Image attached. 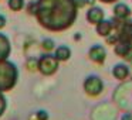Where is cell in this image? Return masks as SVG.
Listing matches in <instances>:
<instances>
[{
	"label": "cell",
	"mask_w": 132,
	"mask_h": 120,
	"mask_svg": "<svg viewBox=\"0 0 132 120\" xmlns=\"http://www.w3.org/2000/svg\"><path fill=\"white\" fill-rule=\"evenodd\" d=\"M75 40H81V34H80V33H77V34H75Z\"/></svg>",
	"instance_id": "25"
},
{
	"label": "cell",
	"mask_w": 132,
	"mask_h": 120,
	"mask_svg": "<svg viewBox=\"0 0 132 120\" xmlns=\"http://www.w3.org/2000/svg\"><path fill=\"white\" fill-rule=\"evenodd\" d=\"M7 6L12 12H20L26 7V2L24 0H9L7 2Z\"/></svg>",
	"instance_id": "12"
},
{
	"label": "cell",
	"mask_w": 132,
	"mask_h": 120,
	"mask_svg": "<svg viewBox=\"0 0 132 120\" xmlns=\"http://www.w3.org/2000/svg\"><path fill=\"white\" fill-rule=\"evenodd\" d=\"M10 54H12V43H10V38L6 34L0 33V61L9 59Z\"/></svg>",
	"instance_id": "6"
},
{
	"label": "cell",
	"mask_w": 132,
	"mask_h": 120,
	"mask_svg": "<svg viewBox=\"0 0 132 120\" xmlns=\"http://www.w3.org/2000/svg\"><path fill=\"white\" fill-rule=\"evenodd\" d=\"M121 120H132V114L131 113H123Z\"/></svg>",
	"instance_id": "21"
},
{
	"label": "cell",
	"mask_w": 132,
	"mask_h": 120,
	"mask_svg": "<svg viewBox=\"0 0 132 120\" xmlns=\"http://www.w3.org/2000/svg\"><path fill=\"white\" fill-rule=\"evenodd\" d=\"M87 2V4H89V6H94V3H95V0H85Z\"/></svg>",
	"instance_id": "24"
},
{
	"label": "cell",
	"mask_w": 132,
	"mask_h": 120,
	"mask_svg": "<svg viewBox=\"0 0 132 120\" xmlns=\"http://www.w3.org/2000/svg\"><path fill=\"white\" fill-rule=\"evenodd\" d=\"M36 2H30L29 3V6H27V13L29 14H31V16H34L36 14Z\"/></svg>",
	"instance_id": "19"
},
{
	"label": "cell",
	"mask_w": 132,
	"mask_h": 120,
	"mask_svg": "<svg viewBox=\"0 0 132 120\" xmlns=\"http://www.w3.org/2000/svg\"><path fill=\"white\" fill-rule=\"evenodd\" d=\"M36 6L37 23L48 31L68 30L77 20V0H37Z\"/></svg>",
	"instance_id": "1"
},
{
	"label": "cell",
	"mask_w": 132,
	"mask_h": 120,
	"mask_svg": "<svg viewBox=\"0 0 132 120\" xmlns=\"http://www.w3.org/2000/svg\"><path fill=\"white\" fill-rule=\"evenodd\" d=\"M41 48H43L46 52L53 51V49L55 48V43H54V40H51V38H44V40L41 41Z\"/></svg>",
	"instance_id": "15"
},
{
	"label": "cell",
	"mask_w": 132,
	"mask_h": 120,
	"mask_svg": "<svg viewBox=\"0 0 132 120\" xmlns=\"http://www.w3.org/2000/svg\"><path fill=\"white\" fill-rule=\"evenodd\" d=\"M48 112L47 110H43V109H40V110L36 112V119L37 120H48Z\"/></svg>",
	"instance_id": "17"
},
{
	"label": "cell",
	"mask_w": 132,
	"mask_h": 120,
	"mask_svg": "<svg viewBox=\"0 0 132 120\" xmlns=\"http://www.w3.org/2000/svg\"><path fill=\"white\" fill-rule=\"evenodd\" d=\"M131 49L132 48L129 45H126V44H123V43H119V41L115 44V54L119 55V57H122V58L125 57V55L131 51Z\"/></svg>",
	"instance_id": "13"
},
{
	"label": "cell",
	"mask_w": 132,
	"mask_h": 120,
	"mask_svg": "<svg viewBox=\"0 0 132 120\" xmlns=\"http://www.w3.org/2000/svg\"><path fill=\"white\" fill-rule=\"evenodd\" d=\"M58 66H60V61L55 58L54 54H43L38 58V68L37 71L40 72L44 76H51L55 72L58 71Z\"/></svg>",
	"instance_id": "3"
},
{
	"label": "cell",
	"mask_w": 132,
	"mask_h": 120,
	"mask_svg": "<svg viewBox=\"0 0 132 120\" xmlns=\"http://www.w3.org/2000/svg\"><path fill=\"white\" fill-rule=\"evenodd\" d=\"M123 59H125V61H129V62H132V49L125 55V57H123Z\"/></svg>",
	"instance_id": "22"
},
{
	"label": "cell",
	"mask_w": 132,
	"mask_h": 120,
	"mask_svg": "<svg viewBox=\"0 0 132 120\" xmlns=\"http://www.w3.org/2000/svg\"><path fill=\"white\" fill-rule=\"evenodd\" d=\"M106 38V43L109 44V45H115V44L118 43V35L117 34H109L108 37H105Z\"/></svg>",
	"instance_id": "18"
},
{
	"label": "cell",
	"mask_w": 132,
	"mask_h": 120,
	"mask_svg": "<svg viewBox=\"0 0 132 120\" xmlns=\"http://www.w3.org/2000/svg\"><path fill=\"white\" fill-rule=\"evenodd\" d=\"M4 26H6V17L3 14H0V30L3 28Z\"/></svg>",
	"instance_id": "20"
},
{
	"label": "cell",
	"mask_w": 132,
	"mask_h": 120,
	"mask_svg": "<svg viewBox=\"0 0 132 120\" xmlns=\"http://www.w3.org/2000/svg\"><path fill=\"white\" fill-rule=\"evenodd\" d=\"M19 81V68L9 59L0 61V92H10Z\"/></svg>",
	"instance_id": "2"
},
{
	"label": "cell",
	"mask_w": 132,
	"mask_h": 120,
	"mask_svg": "<svg viewBox=\"0 0 132 120\" xmlns=\"http://www.w3.org/2000/svg\"><path fill=\"white\" fill-rule=\"evenodd\" d=\"M87 20H88V23L97 26L98 23H101L104 20V10L101 7L91 6L88 9V12H87Z\"/></svg>",
	"instance_id": "7"
},
{
	"label": "cell",
	"mask_w": 132,
	"mask_h": 120,
	"mask_svg": "<svg viewBox=\"0 0 132 120\" xmlns=\"http://www.w3.org/2000/svg\"><path fill=\"white\" fill-rule=\"evenodd\" d=\"M100 2H102V3H115L117 0H100Z\"/></svg>",
	"instance_id": "23"
},
{
	"label": "cell",
	"mask_w": 132,
	"mask_h": 120,
	"mask_svg": "<svg viewBox=\"0 0 132 120\" xmlns=\"http://www.w3.org/2000/svg\"><path fill=\"white\" fill-rule=\"evenodd\" d=\"M112 75H114L115 79L118 81H125L129 76V68L125 64H117V65L112 68Z\"/></svg>",
	"instance_id": "8"
},
{
	"label": "cell",
	"mask_w": 132,
	"mask_h": 120,
	"mask_svg": "<svg viewBox=\"0 0 132 120\" xmlns=\"http://www.w3.org/2000/svg\"><path fill=\"white\" fill-rule=\"evenodd\" d=\"M26 68H27V71H30V72H36L38 68V58L30 57L26 62Z\"/></svg>",
	"instance_id": "14"
},
{
	"label": "cell",
	"mask_w": 132,
	"mask_h": 120,
	"mask_svg": "<svg viewBox=\"0 0 132 120\" xmlns=\"http://www.w3.org/2000/svg\"><path fill=\"white\" fill-rule=\"evenodd\" d=\"M84 91L88 96H98L104 91V82L100 76L97 75H89L84 81Z\"/></svg>",
	"instance_id": "4"
},
{
	"label": "cell",
	"mask_w": 132,
	"mask_h": 120,
	"mask_svg": "<svg viewBox=\"0 0 132 120\" xmlns=\"http://www.w3.org/2000/svg\"><path fill=\"white\" fill-rule=\"evenodd\" d=\"M54 55L60 62H65L71 58V49L67 45H60L54 49Z\"/></svg>",
	"instance_id": "11"
},
{
	"label": "cell",
	"mask_w": 132,
	"mask_h": 120,
	"mask_svg": "<svg viewBox=\"0 0 132 120\" xmlns=\"http://www.w3.org/2000/svg\"><path fill=\"white\" fill-rule=\"evenodd\" d=\"M7 110V99L3 92H0V117L3 116Z\"/></svg>",
	"instance_id": "16"
},
{
	"label": "cell",
	"mask_w": 132,
	"mask_h": 120,
	"mask_svg": "<svg viewBox=\"0 0 132 120\" xmlns=\"http://www.w3.org/2000/svg\"><path fill=\"white\" fill-rule=\"evenodd\" d=\"M114 16L118 18H122V20H126L131 17V9L125 3H117L114 6Z\"/></svg>",
	"instance_id": "10"
},
{
	"label": "cell",
	"mask_w": 132,
	"mask_h": 120,
	"mask_svg": "<svg viewBox=\"0 0 132 120\" xmlns=\"http://www.w3.org/2000/svg\"><path fill=\"white\" fill-rule=\"evenodd\" d=\"M88 57L92 62L102 64L106 58V49L104 48L102 45H100V44H95V45H92L91 48L88 49Z\"/></svg>",
	"instance_id": "5"
},
{
	"label": "cell",
	"mask_w": 132,
	"mask_h": 120,
	"mask_svg": "<svg viewBox=\"0 0 132 120\" xmlns=\"http://www.w3.org/2000/svg\"><path fill=\"white\" fill-rule=\"evenodd\" d=\"M112 30H114L112 20H105V18H104L101 23L97 24V33H98V35H101V37H108V35L112 33Z\"/></svg>",
	"instance_id": "9"
}]
</instances>
